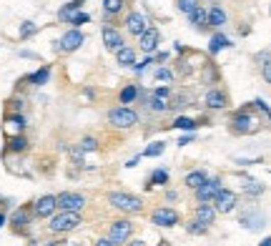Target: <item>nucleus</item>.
Segmentation results:
<instances>
[{"label":"nucleus","instance_id":"nucleus-1","mask_svg":"<svg viewBox=\"0 0 271 246\" xmlns=\"http://www.w3.org/2000/svg\"><path fill=\"white\" fill-rule=\"evenodd\" d=\"M81 224H83V218H81L78 211H58V214L51 216L48 231H51V234H68V231L78 229Z\"/></svg>","mask_w":271,"mask_h":246},{"label":"nucleus","instance_id":"nucleus-2","mask_svg":"<svg viewBox=\"0 0 271 246\" xmlns=\"http://www.w3.org/2000/svg\"><path fill=\"white\" fill-rule=\"evenodd\" d=\"M108 204L123 214H141L143 211V201L138 196H131V193H123V191L108 193Z\"/></svg>","mask_w":271,"mask_h":246},{"label":"nucleus","instance_id":"nucleus-3","mask_svg":"<svg viewBox=\"0 0 271 246\" xmlns=\"http://www.w3.org/2000/svg\"><path fill=\"white\" fill-rule=\"evenodd\" d=\"M108 121L116 128H133L138 123V113L128 106H118V108H111L108 111Z\"/></svg>","mask_w":271,"mask_h":246},{"label":"nucleus","instance_id":"nucleus-4","mask_svg":"<svg viewBox=\"0 0 271 246\" xmlns=\"http://www.w3.org/2000/svg\"><path fill=\"white\" fill-rule=\"evenodd\" d=\"M56 201H58L60 211H78L81 214V209L86 206V196L78 193V191H63L56 196Z\"/></svg>","mask_w":271,"mask_h":246},{"label":"nucleus","instance_id":"nucleus-5","mask_svg":"<svg viewBox=\"0 0 271 246\" xmlns=\"http://www.w3.org/2000/svg\"><path fill=\"white\" fill-rule=\"evenodd\" d=\"M131 231H133V224H131L128 218H118V221H113V224L108 226V239L118 246V244H123V241H128Z\"/></svg>","mask_w":271,"mask_h":246},{"label":"nucleus","instance_id":"nucleus-6","mask_svg":"<svg viewBox=\"0 0 271 246\" xmlns=\"http://www.w3.org/2000/svg\"><path fill=\"white\" fill-rule=\"evenodd\" d=\"M58 211V201H56V196H40L35 204H33V216L35 218H51V216Z\"/></svg>","mask_w":271,"mask_h":246},{"label":"nucleus","instance_id":"nucleus-7","mask_svg":"<svg viewBox=\"0 0 271 246\" xmlns=\"http://www.w3.org/2000/svg\"><path fill=\"white\" fill-rule=\"evenodd\" d=\"M236 193L234 191H229V188H221L216 196H213V206H216V211L218 214H231L234 209H236Z\"/></svg>","mask_w":271,"mask_h":246},{"label":"nucleus","instance_id":"nucleus-8","mask_svg":"<svg viewBox=\"0 0 271 246\" xmlns=\"http://www.w3.org/2000/svg\"><path fill=\"white\" fill-rule=\"evenodd\" d=\"M83 40H86V38H83V33L78 31V28H73V31H68L58 40V43H60L58 48L63 51V53H73V51H78V48L83 45Z\"/></svg>","mask_w":271,"mask_h":246},{"label":"nucleus","instance_id":"nucleus-9","mask_svg":"<svg viewBox=\"0 0 271 246\" xmlns=\"http://www.w3.org/2000/svg\"><path fill=\"white\" fill-rule=\"evenodd\" d=\"M151 224L163 226V229L176 226V224H179V211H174V209H156V211L151 214Z\"/></svg>","mask_w":271,"mask_h":246},{"label":"nucleus","instance_id":"nucleus-10","mask_svg":"<svg viewBox=\"0 0 271 246\" xmlns=\"http://www.w3.org/2000/svg\"><path fill=\"white\" fill-rule=\"evenodd\" d=\"M221 191V179H209L206 184H201L196 188V199L201 201V204H209L213 201V196Z\"/></svg>","mask_w":271,"mask_h":246},{"label":"nucleus","instance_id":"nucleus-11","mask_svg":"<svg viewBox=\"0 0 271 246\" xmlns=\"http://www.w3.org/2000/svg\"><path fill=\"white\" fill-rule=\"evenodd\" d=\"M231 128H234V133H251V131H256V118H251L249 113H236L231 118Z\"/></svg>","mask_w":271,"mask_h":246},{"label":"nucleus","instance_id":"nucleus-12","mask_svg":"<svg viewBox=\"0 0 271 246\" xmlns=\"http://www.w3.org/2000/svg\"><path fill=\"white\" fill-rule=\"evenodd\" d=\"M193 216H196V221H201L204 226H211V224L216 221L218 211H216V206H213V204H199V206H196V211H193Z\"/></svg>","mask_w":271,"mask_h":246},{"label":"nucleus","instance_id":"nucleus-13","mask_svg":"<svg viewBox=\"0 0 271 246\" xmlns=\"http://www.w3.org/2000/svg\"><path fill=\"white\" fill-rule=\"evenodd\" d=\"M126 28L133 33V35H138V38H141V35L146 33V28H149V23H146V18H143L141 13H131V15H128V20H126Z\"/></svg>","mask_w":271,"mask_h":246},{"label":"nucleus","instance_id":"nucleus-14","mask_svg":"<svg viewBox=\"0 0 271 246\" xmlns=\"http://www.w3.org/2000/svg\"><path fill=\"white\" fill-rule=\"evenodd\" d=\"M103 43H106L108 51H116L118 53L120 48H123V35L116 28H103Z\"/></svg>","mask_w":271,"mask_h":246},{"label":"nucleus","instance_id":"nucleus-15","mask_svg":"<svg viewBox=\"0 0 271 246\" xmlns=\"http://www.w3.org/2000/svg\"><path fill=\"white\" fill-rule=\"evenodd\" d=\"M158 31L156 28H146V33L141 35V51H146V53H153L156 48H158Z\"/></svg>","mask_w":271,"mask_h":246},{"label":"nucleus","instance_id":"nucleus-16","mask_svg":"<svg viewBox=\"0 0 271 246\" xmlns=\"http://www.w3.org/2000/svg\"><path fill=\"white\" fill-rule=\"evenodd\" d=\"M30 224V214L28 209H18L15 214H13V218H10V226L15 229V231H26Z\"/></svg>","mask_w":271,"mask_h":246},{"label":"nucleus","instance_id":"nucleus-17","mask_svg":"<svg viewBox=\"0 0 271 246\" xmlns=\"http://www.w3.org/2000/svg\"><path fill=\"white\" fill-rule=\"evenodd\" d=\"M206 106L213 108V111L226 108V95H224L221 91H209V93H206Z\"/></svg>","mask_w":271,"mask_h":246},{"label":"nucleus","instance_id":"nucleus-18","mask_svg":"<svg viewBox=\"0 0 271 246\" xmlns=\"http://www.w3.org/2000/svg\"><path fill=\"white\" fill-rule=\"evenodd\" d=\"M188 20H191V26L204 28V26H209V10H204V8L199 5L193 13H188Z\"/></svg>","mask_w":271,"mask_h":246},{"label":"nucleus","instance_id":"nucleus-19","mask_svg":"<svg viewBox=\"0 0 271 246\" xmlns=\"http://www.w3.org/2000/svg\"><path fill=\"white\" fill-rule=\"evenodd\" d=\"M206 181H209V176H206L204 171H191V174H186V186L193 188V191H196L201 184H206Z\"/></svg>","mask_w":271,"mask_h":246},{"label":"nucleus","instance_id":"nucleus-20","mask_svg":"<svg viewBox=\"0 0 271 246\" xmlns=\"http://www.w3.org/2000/svg\"><path fill=\"white\" fill-rule=\"evenodd\" d=\"M116 61H118L120 65H133V63H136V51L128 48V45H123L118 53H116Z\"/></svg>","mask_w":271,"mask_h":246},{"label":"nucleus","instance_id":"nucleus-21","mask_svg":"<svg viewBox=\"0 0 271 246\" xmlns=\"http://www.w3.org/2000/svg\"><path fill=\"white\" fill-rule=\"evenodd\" d=\"M48 78H51V68H48V65H43L40 70H35V73L30 76L28 81L33 83V86H45V83H48Z\"/></svg>","mask_w":271,"mask_h":246},{"label":"nucleus","instance_id":"nucleus-22","mask_svg":"<svg viewBox=\"0 0 271 246\" xmlns=\"http://www.w3.org/2000/svg\"><path fill=\"white\" fill-rule=\"evenodd\" d=\"M81 5H83V0H73V3H68L65 8H60L58 18H60V20H68V23H70V18L76 15V10H78Z\"/></svg>","mask_w":271,"mask_h":246},{"label":"nucleus","instance_id":"nucleus-23","mask_svg":"<svg viewBox=\"0 0 271 246\" xmlns=\"http://www.w3.org/2000/svg\"><path fill=\"white\" fill-rule=\"evenodd\" d=\"M149 108H151V111H156V113H166V111L171 108V103H168L166 98H158V95H151V98H149Z\"/></svg>","mask_w":271,"mask_h":246},{"label":"nucleus","instance_id":"nucleus-24","mask_svg":"<svg viewBox=\"0 0 271 246\" xmlns=\"http://www.w3.org/2000/svg\"><path fill=\"white\" fill-rule=\"evenodd\" d=\"M209 23H211V26H216V28L226 23V13H224L218 5H213V8L209 10Z\"/></svg>","mask_w":271,"mask_h":246},{"label":"nucleus","instance_id":"nucleus-25","mask_svg":"<svg viewBox=\"0 0 271 246\" xmlns=\"http://www.w3.org/2000/svg\"><path fill=\"white\" fill-rule=\"evenodd\" d=\"M229 45H231V43H229V38H226V35H213V40H211L209 51L213 53V56H216L221 48H229Z\"/></svg>","mask_w":271,"mask_h":246},{"label":"nucleus","instance_id":"nucleus-26","mask_svg":"<svg viewBox=\"0 0 271 246\" xmlns=\"http://www.w3.org/2000/svg\"><path fill=\"white\" fill-rule=\"evenodd\" d=\"M8 149H10V151H26V149H28V138H26V136H13V138L8 141Z\"/></svg>","mask_w":271,"mask_h":246},{"label":"nucleus","instance_id":"nucleus-27","mask_svg":"<svg viewBox=\"0 0 271 246\" xmlns=\"http://www.w3.org/2000/svg\"><path fill=\"white\" fill-rule=\"evenodd\" d=\"M123 0H103V10L108 13V15H116V13H120L123 10Z\"/></svg>","mask_w":271,"mask_h":246},{"label":"nucleus","instance_id":"nucleus-28","mask_svg":"<svg viewBox=\"0 0 271 246\" xmlns=\"http://www.w3.org/2000/svg\"><path fill=\"white\" fill-rule=\"evenodd\" d=\"M136 98H138V88L136 86H126L120 91V103H133Z\"/></svg>","mask_w":271,"mask_h":246},{"label":"nucleus","instance_id":"nucleus-29","mask_svg":"<svg viewBox=\"0 0 271 246\" xmlns=\"http://www.w3.org/2000/svg\"><path fill=\"white\" fill-rule=\"evenodd\" d=\"M166 151V143H161V141H153V143H149L146 146V151H143V156H149V158H153V156H161Z\"/></svg>","mask_w":271,"mask_h":246},{"label":"nucleus","instance_id":"nucleus-30","mask_svg":"<svg viewBox=\"0 0 271 246\" xmlns=\"http://www.w3.org/2000/svg\"><path fill=\"white\" fill-rule=\"evenodd\" d=\"M151 184H156V186L168 184V171H163V168H156V171L151 174ZM151 184H149V186H151Z\"/></svg>","mask_w":271,"mask_h":246},{"label":"nucleus","instance_id":"nucleus-31","mask_svg":"<svg viewBox=\"0 0 271 246\" xmlns=\"http://www.w3.org/2000/svg\"><path fill=\"white\" fill-rule=\"evenodd\" d=\"M176 5H179L181 13H186V15H188V13H193V10L199 8V0H179Z\"/></svg>","mask_w":271,"mask_h":246},{"label":"nucleus","instance_id":"nucleus-32","mask_svg":"<svg viewBox=\"0 0 271 246\" xmlns=\"http://www.w3.org/2000/svg\"><path fill=\"white\" fill-rule=\"evenodd\" d=\"M206 229H209V226H204L201 221H191V224L186 226V231H188V234H193V236H201V234H206Z\"/></svg>","mask_w":271,"mask_h":246},{"label":"nucleus","instance_id":"nucleus-33","mask_svg":"<svg viewBox=\"0 0 271 246\" xmlns=\"http://www.w3.org/2000/svg\"><path fill=\"white\" fill-rule=\"evenodd\" d=\"M243 191H246L249 196H259V193H264V184H259V181H249V184L243 186Z\"/></svg>","mask_w":271,"mask_h":246},{"label":"nucleus","instance_id":"nucleus-34","mask_svg":"<svg viewBox=\"0 0 271 246\" xmlns=\"http://www.w3.org/2000/svg\"><path fill=\"white\" fill-rule=\"evenodd\" d=\"M174 126H176V128H183V131H193L199 123L193 121V118H183V116H181V118H176V121H174Z\"/></svg>","mask_w":271,"mask_h":246},{"label":"nucleus","instance_id":"nucleus-35","mask_svg":"<svg viewBox=\"0 0 271 246\" xmlns=\"http://www.w3.org/2000/svg\"><path fill=\"white\" fill-rule=\"evenodd\" d=\"M90 18L88 15H86V13H76V15H73V18H70V23H73V28H81V26H83V23H88Z\"/></svg>","mask_w":271,"mask_h":246},{"label":"nucleus","instance_id":"nucleus-36","mask_svg":"<svg viewBox=\"0 0 271 246\" xmlns=\"http://www.w3.org/2000/svg\"><path fill=\"white\" fill-rule=\"evenodd\" d=\"M95 149H98V141H95V138H83V141H81V151H95Z\"/></svg>","mask_w":271,"mask_h":246},{"label":"nucleus","instance_id":"nucleus-37","mask_svg":"<svg viewBox=\"0 0 271 246\" xmlns=\"http://www.w3.org/2000/svg\"><path fill=\"white\" fill-rule=\"evenodd\" d=\"M33 33H35V26H33V23H23V26H20V38H30Z\"/></svg>","mask_w":271,"mask_h":246},{"label":"nucleus","instance_id":"nucleus-38","mask_svg":"<svg viewBox=\"0 0 271 246\" xmlns=\"http://www.w3.org/2000/svg\"><path fill=\"white\" fill-rule=\"evenodd\" d=\"M8 123H13L15 128H26V118L23 116H8Z\"/></svg>","mask_w":271,"mask_h":246},{"label":"nucleus","instance_id":"nucleus-39","mask_svg":"<svg viewBox=\"0 0 271 246\" xmlns=\"http://www.w3.org/2000/svg\"><path fill=\"white\" fill-rule=\"evenodd\" d=\"M156 78H158V81H171L174 76H171V70H166V68H161V70H156Z\"/></svg>","mask_w":271,"mask_h":246},{"label":"nucleus","instance_id":"nucleus-40","mask_svg":"<svg viewBox=\"0 0 271 246\" xmlns=\"http://www.w3.org/2000/svg\"><path fill=\"white\" fill-rule=\"evenodd\" d=\"M93 246H116V244H113V241H111V239L106 236V239H98V241H95Z\"/></svg>","mask_w":271,"mask_h":246},{"label":"nucleus","instance_id":"nucleus-41","mask_svg":"<svg viewBox=\"0 0 271 246\" xmlns=\"http://www.w3.org/2000/svg\"><path fill=\"white\" fill-rule=\"evenodd\" d=\"M138 161H141V156H133V158H128V161H126V166H128V168H133V166H138Z\"/></svg>","mask_w":271,"mask_h":246},{"label":"nucleus","instance_id":"nucleus-42","mask_svg":"<svg viewBox=\"0 0 271 246\" xmlns=\"http://www.w3.org/2000/svg\"><path fill=\"white\" fill-rule=\"evenodd\" d=\"M191 141H193V133H191V136H183V138H179V146H188Z\"/></svg>","mask_w":271,"mask_h":246},{"label":"nucleus","instance_id":"nucleus-43","mask_svg":"<svg viewBox=\"0 0 271 246\" xmlns=\"http://www.w3.org/2000/svg\"><path fill=\"white\" fill-rule=\"evenodd\" d=\"M264 78H266V83H271V63L264 65Z\"/></svg>","mask_w":271,"mask_h":246},{"label":"nucleus","instance_id":"nucleus-44","mask_svg":"<svg viewBox=\"0 0 271 246\" xmlns=\"http://www.w3.org/2000/svg\"><path fill=\"white\" fill-rule=\"evenodd\" d=\"M168 93H171L168 88H158V91L153 93V95H158V98H168Z\"/></svg>","mask_w":271,"mask_h":246},{"label":"nucleus","instance_id":"nucleus-45","mask_svg":"<svg viewBox=\"0 0 271 246\" xmlns=\"http://www.w3.org/2000/svg\"><path fill=\"white\" fill-rule=\"evenodd\" d=\"M256 108H261V111H269V106H266L264 101H256Z\"/></svg>","mask_w":271,"mask_h":246},{"label":"nucleus","instance_id":"nucleus-46","mask_svg":"<svg viewBox=\"0 0 271 246\" xmlns=\"http://www.w3.org/2000/svg\"><path fill=\"white\" fill-rule=\"evenodd\" d=\"M3 226H5V214L0 211V229H3Z\"/></svg>","mask_w":271,"mask_h":246},{"label":"nucleus","instance_id":"nucleus-47","mask_svg":"<svg viewBox=\"0 0 271 246\" xmlns=\"http://www.w3.org/2000/svg\"><path fill=\"white\" fill-rule=\"evenodd\" d=\"M259 246H271V236H269V239H264V241H261Z\"/></svg>","mask_w":271,"mask_h":246},{"label":"nucleus","instance_id":"nucleus-48","mask_svg":"<svg viewBox=\"0 0 271 246\" xmlns=\"http://www.w3.org/2000/svg\"><path fill=\"white\" fill-rule=\"evenodd\" d=\"M128 246H143V241H131Z\"/></svg>","mask_w":271,"mask_h":246}]
</instances>
